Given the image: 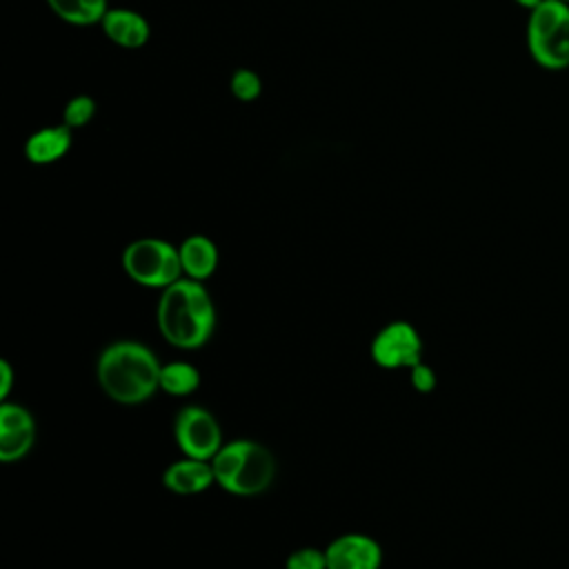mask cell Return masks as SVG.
Returning <instances> with one entry per match:
<instances>
[{
	"label": "cell",
	"instance_id": "3957f363",
	"mask_svg": "<svg viewBox=\"0 0 569 569\" xmlns=\"http://www.w3.org/2000/svg\"><path fill=\"white\" fill-rule=\"evenodd\" d=\"M527 47L531 58L549 69L569 67V4L562 0H542L527 20Z\"/></svg>",
	"mask_w": 569,
	"mask_h": 569
},
{
	"label": "cell",
	"instance_id": "cb8c5ba5",
	"mask_svg": "<svg viewBox=\"0 0 569 569\" xmlns=\"http://www.w3.org/2000/svg\"><path fill=\"white\" fill-rule=\"evenodd\" d=\"M562 2H567V4H569V0H562Z\"/></svg>",
	"mask_w": 569,
	"mask_h": 569
},
{
	"label": "cell",
	"instance_id": "ac0fdd59",
	"mask_svg": "<svg viewBox=\"0 0 569 569\" xmlns=\"http://www.w3.org/2000/svg\"><path fill=\"white\" fill-rule=\"evenodd\" d=\"M29 427H36V420L22 405L2 402V407H0V433H11V431L29 429Z\"/></svg>",
	"mask_w": 569,
	"mask_h": 569
},
{
	"label": "cell",
	"instance_id": "ffe728a7",
	"mask_svg": "<svg viewBox=\"0 0 569 569\" xmlns=\"http://www.w3.org/2000/svg\"><path fill=\"white\" fill-rule=\"evenodd\" d=\"M284 569H327V556L325 549H316V547H302L296 549L293 553H289V558L284 560Z\"/></svg>",
	"mask_w": 569,
	"mask_h": 569
},
{
	"label": "cell",
	"instance_id": "5bb4252c",
	"mask_svg": "<svg viewBox=\"0 0 569 569\" xmlns=\"http://www.w3.org/2000/svg\"><path fill=\"white\" fill-rule=\"evenodd\" d=\"M58 18L69 24H96L102 22L107 9V0H47Z\"/></svg>",
	"mask_w": 569,
	"mask_h": 569
},
{
	"label": "cell",
	"instance_id": "9a60e30c",
	"mask_svg": "<svg viewBox=\"0 0 569 569\" xmlns=\"http://www.w3.org/2000/svg\"><path fill=\"white\" fill-rule=\"evenodd\" d=\"M200 387V371L184 362V360H173L162 365L160 371V389L169 396H189Z\"/></svg>",
	"mask_w": 569,
	"mask_h": 569
},
{
	"label": "cell",
	"instance_id": "4fadbf2b",
	"mask_svg": "<svg viewBox=\"0 0 569 569\" xmlns=\"http://www.w3.org/2000/svg\"><path fill=\"white\" fill-rule=\"evenodd\" d=\"M249 442L247 438H238V440H231L227 445H222L218 449V453L211 458V467H213V478H216V485L220 489H224L229 493L244 458H247V449H249Z\"/></svg>",
	"mask_w": 569,
	"mask_h": 569
},
{
	"label": "cell",
	"instance_id": "e0dca14e",
	"mask_svg": "<svg viewBox=\"0 0 569 569\" xmlns=\"http://www.w3.org/2000/svg\"><path fill=\"white\" fill-rule=\"evenodd\" d=\"M96 113V102L89 96H76L64 104L62 111V124L69 129H80L84 127Z\"/></svg>",
	"mask_w": 569,
	"mask_h": 569
},
{
	"label": "cell",
	"instance_id": "d6986e66",
	"mask_svg": "<svg viewBox=\"0 0 569 569\" xmlns=\"http://www.w3.org/2000/svg\"><path fill=\"white\" fill-rule=\"evenodd\" d=\"M229 87H231V93H233L238 100H242V102L256 100V98L260 96V89H262L258 73L251 71V69H238V71H233Z\"/></svg>",
	"mask_w": 569,
	"mask_h": 569
},
{
	"label": "cell",
	"instance_id": "ba28073f",
	"mask_svg": "<svg viewBox=\"0 0 569 569\" xmlns=\"http://www.w3.org/2000/svg\"><path fill=\"white\" fill-rule=\"evenodd\" d=\"M276 478V460H273V453L258 445V442H249V449H247V458L229 489V493L233 496H260L264 493L271 482Z\"/></svg>",
	"mask_w": 569,
	"mask_h": 569
},
{
	"label": "cell",
	"instance_id": "30bf717a",
	"mask_svg": "<svg viewBox=\"0 0 569 569\" xmlns=\"http://www.w3.org/2000/svg\"><path fill=\"white\" fill-rule=\"evenodd\" d=\"M178 251H180V262H182L184 278L204 282L218 269V247L207 236L196 233V236L184 238L180 242Z\"/></svg>",
	"mask_w": 569,
	"mask_h": 569
},
{
	"label": "cell",
	"instance_id": "603a6c76",
	"mask_svg": "<svg viewBox=\"0 0 569 569\" xmlns=\"http://www.w3.org/2000/svg\"><path fill=\"white\" fill-rule=\"evenodd\" d=\"M513 2H516V4H520V7H525V9H529V11H531V9H536V7H538V4H540V2H542V0H513Z\"/></svg>",
	"mask_w": 569,
	"mask_h": 569
},
{
	"label": "cell",
	"instance_id": "7a4b0ae2",
	"mask_svg": "<svg viewBox=\"0 0 569 569\" xmlns=\"http://www.w3.org/2000/svg\"><path fill=\"white\" fill-rule=\"evenodd\" d=\"M156 322L171 347L200 349L213 336L216 305L202 282L180 278L162 289Z\"/></svg>",
	"mask_w": 569,
	"mask_h": 569
},
{
	"label": "cell",
	"instance_id": "2e32d148",
	"mask_svg": "<svg viewBox=\"0 0 569 569\" xmlns=\"http://www.w3.org/2000/svg\"><path fill=\"white\" fill-rule=\"evenodd\" d=\"M36 442V427L0 433V460L2 462H16L24 458Z\"/></svg>",
	"mask_w": 569,
	"mask_h": 569
},
{
	"label": "cell",
	"instance_id": "5b68a950",
	"mask_svg": "<svg viewBox=\"0 0 569 569\" xmlns=\"http://www.w3.org/2000/svg\"><path fill=\"white\" fill-rule=\"evenodd\" d=\"M173 438L184 456L209 462L222 447V429L216 416L198 405H187L176 413Z\"/></svg>",
	"mask_w": 569,
	"mask_h": 569
},
{
	"label": "cell",
	"instance_id": "9c48e42d",
	"mask_svg": "<svg viewBox=\"0 0 569 569\" xmlns=\"http://www.w3.org/2000/svg\"><path fill=\"white\" fill-rule=\"evenodd\" d=\"M162 482L171 493L196 496V493L207 491L216 482V478H213V467L209 460H198V458L184 456L164 469Z\"/></svg>",
	"mask_w": 569,
	"mask_h": 569
},
{
	"label": "cell",
	"instance_id": "6da1fadb",
	"mask_svg": "<svg viewBox=\"0 0 569 569\" xmlns=\"http://www.w3.org/2000/svg\"><path fill=\"white\" fill-rule=\"evenodd\" d=\"M162 365L158 356L138 340L109 342L96 362V378L107 398L136 407L160 389Z\"/></svg>",
	"mask_w": 569,
	"mask_h": 569
},
{
	"label": "cell",
	"instance_id": "8fae6325",
	"mask_svg": "<svg viewBox=\"0 0 569 569\" xmlns=\"http://www.w3.org/2000/svg\"><path fill=\"white\" fill-rule=\"evenodd\" d=\"M100 24L109 40L127 49H138L149 40V22L131 9H109Z\"/></svg>",
	"mask_w": 569,
	"mask_h": 569
},
{
	"label": "cell",
	"instance_id": "7c38bea8",
	"mask_svg": "<svg viewBox=\"0 0 569 569\" xmlns=\"http://www.w3.org/2000/svg\"><path fill=\"white\" fill-rule=\"evenodd\" d=\"M71 129L64 124L44 127L31 133L24 142V156L33 164H51L60 160L71 147Z\"/></svg>",
	"mask_w": 569,
	"mask_h": 569
},
{
	"label": "cell",
	"instance_id": "277c9868",
	"mask_svg": "<svg viewBox=\"0 0 569 569\" xmlns=\"http://www.w3.org/2000/svg\"><path fill=\"white\" fill-rule=\"evenodd\" d=\"M122 269L133 282L151 289H164L184 278L178 247L160 238H140L127 244Z\"/></svg>",
	"mask_w": 569,
	"mask_h": 569
},
{
	"label": "cell",
	"instance_id": "7402d4cb",
	"mask_svg": "<svg viewBox=\"0 0 569 569\" xmlns=\"http://www.w3.org/2000/svg\"><path fill=\"white\" fill-rule=\"evenodd\" d=\"M0 371H2V382H0V398L4 400L11 391V385H13V371H11V365L7 360L0 362Z\"/></svg>",
	"mask_w": 569,
	"mask_h": 569
},
{
	"label": "cell",
	"instance_id": "8992f818",
	"mask_svg": "<svg viewBox=\"0 0 569 569\" xmlns=\"http://www.w3.org/2000/svg\"><path fill=\"white\" fill-rule=\"evenodd\" d=\"M371 358L382 369H411L422 362V340L411 322L393 320L371 340Z\"/></svg>",
	"mask_w": 569,
	"mask_h": 569
},
{
	"label": "cell",
	"instance_id": "52a82bcc",
	"mask_svg": "<svg viewBox=\"0 0 569 569\" xmlns=\"http://www.w3.org/2000/svg\"><path fill=\"white\" fill-rule=\"evenodd\" d=\"M327 569H380L382 549L365 533H342L327 549Z\"/></svg>",
	"mask_w": 569,
	"mask_h": 569
},
{
	"label": "cell",
	"instance_id": "44dd1931",
	"mask_svg": "<svg viewBox=\"0 0 569 569\" xmlns=\"http://www.w3.org/2000/svg\"><path fill=\"white\" fill-rule=\"evenodd\" d=\"M409 376H411V385H413L416 391H420V393L433 391V387H436V373H433V369H431L429 365L418 362L416 367L409 369Z\"/></svg>",
	"mask_w": 569,
	"mask_h": 569
}]
</instances>
